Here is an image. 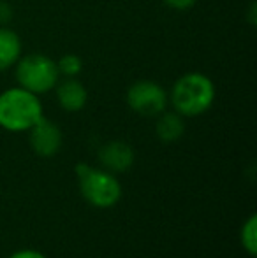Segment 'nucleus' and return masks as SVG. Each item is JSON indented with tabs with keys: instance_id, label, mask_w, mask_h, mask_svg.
<instances>
[{
	"instance_id": "nucleus-1",
	"label": "nucleus",
	"mask_w": 257,
	"mask_h": 258,
	"mask_svg": "<svg viewBox=\"0 0 257 258\" xmlns=\"http://www.w3.org/2000/svg\"><path fill=\"white\" fill-rule=\"evenodd\" d=\"M173 111L183 118H197L215 102V83L202 72H187L180 76L168 93Z\"/></svg>"
},
{
	"instance_id": "nucleus-2",
	"label": "nucleus",
	"mask_w": 257,
	"mask_h": 258,
	"mask_svg": "<svg viewBox=\"0 0 257 258\" xmlns=\"http://www.w3.org/2000/svg\"><path fill=\"white\" fill-rule=\"evenodd\" d=\"M44 116L39 95L13 86L0 93V128L13 134L28 132Z\"/></svg>"
},
{
	"instance_id": "nucleus-3",
	"label": "nucleus",
	"mask_w": 257,
	"mask_h": 258,
	"mask_svg": "<svg viewBox=\"0 0 257 258\" xmlns=\"http://www.w3.org/2000/svg\"><path fill=\"white\" fill-rule=\"evenodd\" d=\"M79 190L90 206L97 209H110L117 206L122 199V184L113 172L106 169H97L88 163L76 165Z\"/></svg>"
},
{
	"instance_id": "nucleus-4",
	"label": "nucleus",
	"mask_w": 257,
	"mask_h": 258,
	"mask_svg": "<svg viewBox=\"0 0 257 258\" xmlns=\"http://www.w3.org/2000/svg\"><path fill=\"white\" fill-rule=\"evenodd\" d=\"M13 69L18 86L35 93V95H44V93L53 92L60 81L57 61L42 53L21 54V58Z\"/></svg>"
},
{
	"instance_id": "nucleus-5",
	"label": "nucleus",
	"mask_w": 257,
	"mask_h": 258,
	"mask_svg": "<svg viewBox=\"0 0 257 258\" xmlns=\"http://www.w3.org/2000/svg\"><path fill=\"white\" fill-rule=\"evenodd\" d=\"M127 104L136 114L157 118L169 105L168 92L151 79H139L127 90Z\"/></svg>"
},
{
	"instance_id": "nucleus-6",
	"label": "nucleus",
	"mask_w": 257,
	"mask_h": 258,
	"mask_svg": "<svg viewBox=\"0 0 257 258\" xmlns=\"http://www.w3.org/2000/svg\"><path fill=\"white\" fill-rule=\"evenodd\" d=\"M62 130L55 121L42 116L30 130H28V143L35 155L42 158H52L62 148Z\"/></svg>"
},
{
	"instance_id": "nucleus-7",
	"label": "nucleus",
	"mask_w": 257,
	"mask_h": 258,
	"mask_svg": "<svg viewBox=\"0 0 257 258\" xmlns=\"http://www.w3.org/2000/svg\"><path fill=\"white\" fill-rule=\"evenodd\" d=\"M97 158H99L102 169L110 170V172H127L134 163V150L124 141H110L104 146H100Z\"/></svg>"
},
{
	"instance_id": "nucleus-8",
	"label": "nucleus",
	"mask_w": 257,
	"mask_h": 258,
	"mask_svg": "<svg viewBox=\"0 0 257 258\" xmlns=\"http://www.w3.org/2000/svg\"><path fill=\"white\" fill-rule=\"evenodd\" d=\"M57 102L67 112H79L88 102V92L78 78H64L55 86Z\"/></svg>"
},
{
	"instance_id": "nucleus-9",
	"label": "nucleus",
	"mask_w": 257,
	"mask_h": 258,
	"mask_svg": "<svg viewBox=\"0 0 257 258\" xmlns=\"http://www.w3.org/2000/svg\"><path fill=\"white\" fill-rule=\"evenodd\" d=\"M23 54L21 37L9 27H0V72H6L16 65Z\"/></svg>"
},
{
	"instance_id": "nucleus-10",
	"label": "nucleus",
	"mask_w": 257,
	"mask_h": 258,
	"mask_svg": "<svg viewBox=\"0 0 257 258\" xmlns=\"http://www.w3.org/2000/svg\"><path fill=\"white\" fill-rule=\"evenodd\" d=\"M155 134L162 143H176L185 134V118L175 111H168L157 116L155 123Z\"/></svg>"
},
{
	"instance_id": "nucleus-11",
	"label": "nucleus",
	"mask_w": 257,
	"mask_h": 258,
	"mask_svg": "<svg viewBox=\"0 0 257 258\" xmlns=\"http://www.w3.org/2000/svg\"><path fill=\"white\" fill-rule=\"evenodd\" d=\"M240 241L243 249L250 256L257 255V216L250 214V216L245 220V223L241 225L240 230Z\"/></svg>"
},
{
	"instance_id": "nucleus-12",
	"label": "nucleus",
	"mask_w": 257,
	"mask_h": 258,
	"mask_svg": "<svg viewBox=\"0 0 257 258\" xmlns=\"http://www.w3.org/2000/svg\"><path fill=\"white\" fill-rule=\"evenodd\" d=\"M57 67H59L60 78H78L83 71V61L78 54L67 53L57 61Z\"/></svg>"
},
{
	"instance_id": "nucleus-13",
	"label": "nucleus",
	"mask_w": 257,
	"mask_h": 258,
	"mask_svg": "<svg viewBox=\"0 0 257 258\" xmlns=\"http://www.w3.org/2000/svg\"><path fill=\"white\" fill-rule=\"evenodd\" d=\"M162 2L175 11H187V9H190L197 0H162Z\"/></svg>"
},
{
	"instance_id": "nucleus-14",
	"label": "nucleus",
	"mask_w": 257,
	"mask_h": 258,
	"mask_svg": "<svg viewBox=\"0 0 257 258\" xmlns=\"http://www.w3.org/2000/svg\"><path fill=\"white\" fill-rule=\"evenodd\" d=\"M13 18V7L7 2L0 0V27H6Z\"/></svg>"
},
{
	"instance_id": "nucleus-15",
	"label": "nucleus",
	"mask_w": 257,
	"mask_h": 258,
	"mask_svg": "<svg viewBox=\"0 0 257 258\" xmlns=\"http://www.w3.org/2000/svg\"><path fill=\"white\" fill-rule=\"evenodd\" d=\"M9 258H46V255H42L37 249L25 248V249H20V251H14Z\"/></svg>"
},
{
	"instance_id": "nucleus-16",
	"label": "nucleus",
	"mask_w": 257,
	"mask_h": 258,
	"mask_svg": "<svg viewBox=\"0 0 257 258\" xmlns=\"http://www.w3.org/2000/svg\"><path fill=\"white\" fill-rule=\"evenodd\" d=\"M257 4L255 2H252V6H250V11H248V20H250V23L252 25H255L257 23Z\"/></svg>"
}]
</instances>
